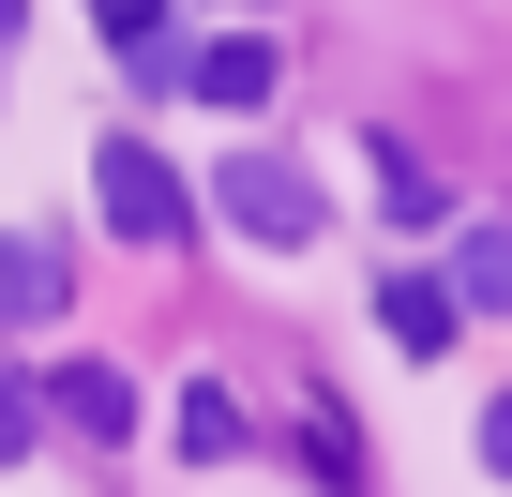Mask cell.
<instances>
[{
  "label": "cell",
  "mask_w": 512,
  "mask_h": 497,
  "mask_svg": "<svg viewBox=\"0 0 512 497\" xmlns=\"http://www.w3.org/2000/svg\"><path fill=\"white\" fill-rule=\"evenodd\" d=\"M181 91H211V106H272V46L226 31V46H196V61H181Z\"/></svg>",
  "instance_id": "cell-6"
},
{
  "label": "cell",
  "mask_w": 512,
  "mask_h": 497,
  "mask_svg": "<svg viewBox=\"0 0 512 497\" xmlns=\"http://www.w3.org/2000/svg\"><path fill=\"white\" fill-rule=\"evenodd\" d=\"M211 196H226V226L256 241V257H302V241H317V196H302V166H287V151H241Z\"/></svg>",
  "instance_id": "cell-2"
},
{
  "label": "cell",
  "mask_w": 512,
  "mask_h": 497,
  "mask_svg": "<svg viewBox=\"0 0 512 497\" xmlns=\"http://www.w3.org/2000/svg\"><path fill=\"white\" fill-rule=\"evenodd\" d=\"M0 46H31V0H0Z\"/></svg>",
  "instance_id": "cell-13"
},
{
  "label": "cell",
  "mask_w": 512,
  "mask_h": 497,
  "mask_svg": "<svg viewBox=\"0 0 512 497\" xmlns=\"http://www.w3.org/2000/svg\"><path fill=\"white\" fill-rule=\"evenodd\" d=\"M377 211H392V226H437L452 196H437V166H422V151H392V136H377Z\"/></svg>",
  "instance_id": "cell-8"
},
{
  "label": "cell",
  "mask_w": 512,
  "mask_h": 497,
  "mask_svg": "<svg viewBox=\"0 0 512 497\" xmlns=\"http://www.w3.org/2000/svg\"><path fill=\"white\" fill-rule=\"evenodd\" d=\"M377 317H392V347H407V362H437V347L467 332V302H452L437 272H407V287H377Z\"/></svg>",
  "instance_id": "cell-4"
},
{
  "label": "cell",
  "mask_w": 512,
  "mask_h": 497,
  "mask_svg": "<svg viewBox=\"0 0 512 497\" xmlns=\"http://www.w3.org/2000/svg\"><path fill=\"white\" fill-rule=\"evenodd\" d=\"M482 467H497V482H512V392H497V407H482Z\"/></svg>",
  "instance_id": "cell-12"
},
{
  "label": "cell",
  "mask_w": 512,
  "mask_h": 497,
  "mask_svg": "<svg viewBox=\"0 0 512 497\" xmlns=\"http://www.w3.org/2000/svg\"><path fill=\"white\" fill-rule=\"evenodd\" d=\"M46 422H76V437H136V377H121V362H61V377H46Z\"/></svg>",
  "instance_id": "cell-3"
},
{
  "label": "cell",
  "mask_w": 512,
  "mask_h": 497,
  "mask_svg": "<svg viewBox=\"0 0 512 497\" xmlns=\"http://www.w3.org/2000/svg\"><path fill=\"white\" fill-rule=\"evenodd\" d=\"M91 16H106V46L136 61V46H166V0H91Z\"/></svg>",
  "instance_id": "cell-11"
},
{
  "label": "cell",
  "mask_w": 512,
  "mask_h": 497,
  "mask_svg": "<svg viewBox=\"0 0 512 497\" xmlns=\"http://www.w3.org/2000/svg\"><path fill=\"white\" fill-rule=\"evenodd\" d=\"M181 452H196V467H226V452H241V392H211V377H196V392H181Z\"/></svg>",
  "instance_id": "cell-9"
},
{
  "label": "cell",
  "mask_w": 512,
  "mask_h": 497,
  "mask_svg": "<svg viewBox=\"0 0 512 497\" xmlns=\"http://www.w3.org/2000/svg\"><path fill=\"white\" fill-rule=\"evenodd\" d=\"M91 196H106V226H121V241H181V226H196L181 166H166V151H136V136H106V151H91Z\"/></svg>",
  "instance_id": "cell-1"
},
{
  "label": "cell",
  "mask_w": 512,
  "mask_h": 497,
  "mask_svg": "<svg viewBox=\"0 0 512 497\" xmlns=\"http://www.w3.org/2000/svg\"><path fill=\"white\" fill-rule=\"evenodd\" d=\"M31 422H46V392H31L16 362H0V467H16V452H31Z\"/></svg>",
  "instance_id": "cell-10"
},
{
  "label": "cell",
  "mask_w": 512,
  "mask_h": 497,
  "mask_svg": "<svg viewBox=\"0 0 512 497\" xmlns=\"http://www.w3.org/2000/svg\"><path fill=\"white\" fill-rule=\"evenodd\" d=\"M61 287H76V257H61V241H0V317H61Z\"/></svg>",
  "instance_id": "cell-5"
},
{
  "label": "cell",
  "mask_w": 512,
  "mask_h": 497,
  "mask_svg": "<svg viewBox=\"0 0 512 497\" xmlns=\"http://www.w3.org/2000/svg\"><path fill=\"white\" fill-rule=\"evenodd\" d=\"M452 302H467V317H512V226H467V257H452Z\"/></svg>",
  "instance_id": "cell-7"
}]
</instances>
